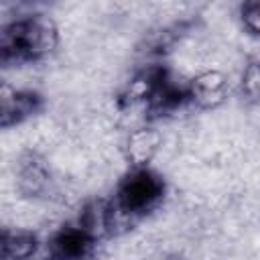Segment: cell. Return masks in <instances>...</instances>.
Returning a JSON list of instances; mask_svg holds the SVG:
<instances>
[{"instance_id":"6da1fadb","label":"cell","mask_w":260,"mask_h":260,"mask_svg":"<svg viewBox=\"0 0 260 260\" xmlns=\"http://www.w3.org/2000/svg\"><path fill=\"white\" fill-rule=\"evenodd\" d=\"M59 32L55 22L45 14H30L2 26L0 59L4 65L39 61L55 51Z\"/></svg>"},{"instance_id":"7a4b0ae2","label":"cell","mask_w":260,"mask_h":260,"mask_svg":"<svg viewBox=\"0 0 260 260\" xmlns=\"http://www.w3.org/2000/svg\"><path fill=\"white\" fill-rule=\"evenodd\" d=\"M165 195V181L148 167L130 169L116 189L114 209L122 217H138L150 211Z\"/></svg>"},{"instance_id":"3957f363","label":"cell","mask_w":260,"mask_h":260,"mask_svg":"<svg viewBox=\"0 0 260 260\" xmlns=\"http://www.w3.org/2000/svg\"><path fill=\"white\" fill-rule=\"evenodd\" d=\"M93 244L95 238L79 221L63 225L49 242V260H85Z\"/></svg>"},{"instance_id":"277c9868","label":"cell","mask_w":260,"mask_h":260,"mask_svg":"<svg viewBox=\"0 0 260 260\" xmlns=\"http://www.w3.org/2000/svg\"><path fill=\"white\" fill-rule=\"evenodd\" d=\"M43 95L32 89H12L2 85L0 93V126L10 128L14 124L24 122L26 118L39 114L43 110Z\"/></svg>"},{"instance_id":"5b68a950","label":"cell","mask_w":260,"mask_h":260,"mask_svg":"<svg viewBox=\"0 0 260 260\" xmlns=\"http://www.w3.org/2000/svg\"><path fill=\"white\" fill-rule=\"evenodd\" d=\"M187 91L191 104L209 110L221 106L228 100L230 81L221 71H203L189 81Z\"/></svg>"},{"instance_id":"8992f818","label":"cell","mask_w":260,"mask_h":260,"mask_svg":"<svg viewBox=\"0 0 260 260\" xmlns=\"http://www.w3.org/2000/svg\"><path fill=\"white\" fill-rule=\"evenodd\" d=\"M187 102H189L187 85L175 83L171 79V75L167 73L158 81V85L154 87V91L150 93V98L144 102V108L150 114V118H160V116H167V114L177 112Z\"/></svg>"},{"instance_id":"52a82bcc","label":"cell","mask_w":260,"mask_h":260,"mask_svg":"<svg viewBox=\"0 0 260 260\" xmlns=\"http://www.w3.org/2000/svg\"><path fill=\"white\" fill-rule=\"evenodd\" d=\"M162 146V136L156 128H136L128 134L124 154L132 169L148 167V162L156 156Z\"/></svg>"},{"instance_id":"ba28073f","label":"cell","mask_w":260,"mask_h":260,"mask_svg":"<svg viewBox=\"0 0 260 260\" xmlns=\"http://www.w3.org/2000/svg\"><path fill=\"white\" fill-rule=\"evenodd\" d=\"M16 181H18L20 193H24L28 197L41 195L49 183V169H47L45 160L35 152H26L18 162Z\"/></svg>"},{"instance_id":"9c48e42d","label":"cell","mask_w":260,"mask_h":260,"mask_svg":"<svg viewBox=\"0 0 260 260\" xmlns=\"http://www.w3.org/2000/svg\"><path fill=\"white\" fill-rule=\"evenodd\" d=\"M39 240L32 232L2 230V258L4 260H28L37 252Z\"/></svg>"},{"instance_id":"30bf717a","label":"cell","mask_w":260,"mask_h":260,"mask_svg":"<svg viewBox=\"0 0 260 260\" xmlns=\"http://www.w3.org/2000/svg\"><path fill=\"white\" fill-rule=\"evenodd\" d=\"M240 95L250 106H260V61L252 59L244 67L240 81Z\"/></svg>"},{"instance_id":"8fae6325","label":"cell","mask_w":260,"mask_h":260,"mask_svg":"<svg viewBox=\"0 0 260 260\" xmlns=\"http://www.w3.org/2000/svg\"><path fill=\"white\" fill-rule=\"evenodd\" d=\"M240 18H242L244 28H246L250 35L260 37V0L244 2V4L240 6Z\"/></svg>"},{"instance_id":"7c38bea8","label":"cell","mask_w":260,"mask_h":260,"mask_svg":"<svg viewBox=\"0 0 260 260\" xmlns=\"http://www.w3.org/2000/svg\"><path fill=\"white\" fill-rule=\"evenodd\" d=\"M169 260H179V258H169Z\"/></svg>"}]
</instances>
